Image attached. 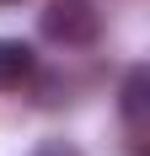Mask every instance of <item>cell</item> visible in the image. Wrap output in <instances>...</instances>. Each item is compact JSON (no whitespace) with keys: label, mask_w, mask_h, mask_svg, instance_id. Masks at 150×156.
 Returning a JSON list of instances; mask_svg holds the SVG:
<instances>
[{"label":"cell","mask_w":150,"mask_h":156,"mask_svg":"<svg viewBox=\"0 0 150 156\" xmlns=\"http://www.w3.org/2000/svg\"><path fill=\"white\" fill-rule=\"evenodd\" d=\"M38 32L59 48H91L102 38V5L97 0H48L38 11Z\"/></svg>","instance_id":"cell-1"},{"label":"cell","mask_w":150,"mask_h":156,"mask_svg":"<svg viewBox=\"0 0 150 156\" xmlns=\"http://www.w3.org/2000/svg\"><path fill=\"white\" fill-rule=\"evenodd\" d=\"M38 76V48L22 38H0V92H22Z\"/></svg>","instance_id":"cell-2"},{"label":"cell","mask_w":150,"mask_h":156,"mask_svg":"<svg viewBox=\"0 0 150 156\" xmlns=\"http://www.w3.org/2000/svg\"><path fill=\"white\" fill-rule=\"evenodd\" d=\"M150 70L145 65H134L129 76H123V92H118V108H123V119L129 124H145V102H150Z\"/></svg>","instance_id":"cell-3"},{"label":"cell","mask_w":150,"mask_h":156,"mask_svg":"<svg viewBox=\"0 0 150 156\" xmlns=\"http://www.w3.org/2000/svg\"><path fill=\"white\" fill-rule=\"evenodd\" d=\"M32 81H38V102H43V108L70 102V81H64V76H32Z\"/></svg>","instance_id":"cell-4"},{"label":"cell","mask_w":150,"mask_h":156,"mask_svg":"<svg viewBox=\"0 0 150 156\" xmlns=\"http://www.w3.org/2000/svg\"><path fill=\"white\" fill-rule=\"evenodd\" d=\"M32 156H86V151H80V145H70V140H43Z\"/></svg>","instance_id":"cell-5"},{"label":"cell","mask_w":150,"mask_h":156,"mask_svg":"<svg viewBox=\"0 0 150 156\" xmlns=\"http://www.w3.org/2000/svg\"><path fill=\"white\" fill-rule=\"evenodd\" d=\"M0 5H16V0H0Z\"/></svg>","instance_id":"cell-6"}]
</instances>
